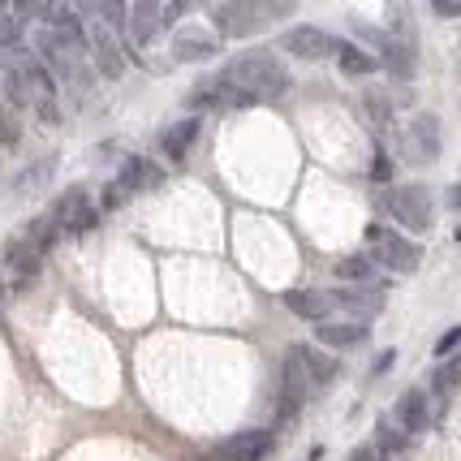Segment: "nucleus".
Wrapping results in <instances>:
<instances>
[{
  "label": "nucleus",
  "instance_id": "obj_30",
  "mask_svg": "<svg viewBox=\"0 0 461 461\" xmlns=\"http://www.w3.org/2000/svg\"><path fill=\"white\" fill-rule=\"evenodd\" d=\"M121 203H125V190H121L117 181H113V185H104V194H100V212H117Z\"/></svg>",
  "mask_w": 461,
  "mask_h": 461
},
{
  "label": "nucleus",
  "instance_id": "obj_28",
  "mask_svg": "<svg viewBox=\"0 0 461 461\" xmlns=\"http://www.w3.org/2000/svg\"><path fill=\"white\" fill-rule=\"evenodd\" d=\"M457 380H461V358L444 362L440 371H436V393H448V388H453Z\"/></svg>",
  "mask_w": 461,
  "mask_h": 461
},
{
  "label": "nucleus",
  "instance_id": "obj_5",
  "mask_svg": "<svg viewBox=\"0 0 461 461\" xmlns=\"http://www.w3.org/2000/svg\"><path fill=\"white\" fill-rule=\"evenodd\" d=\"M384 207L410 233H427L431 229V194H427V185H397V190L384 194Z\"/></svg>",
  "mask_w": 461,
  "mask_h": 461
},
{
  "label": "nucleus",
  "instance_id": "obj_24",
  "mask_svg": "<svg viewBox=\"0 0 461 461\" xmlns=\"http://www.w3.org/2000/svg\"><path fill=\"white\" fill-rule=\"evenodd\" d=\"M405 436L402 427H397V419H384L380 427H375V448H380V457L384 453H405Z\"/></svg>",
  "mask_w": 461,
  "mask_h": 461
},
{
  "label": "nucleus",
  "instance_id": "obj_21",
  "mask_svg": "<svg viewBox=\"0 0 461 461\" xmlns=\"http://www.w3.org/2000/svg\"><path fill=\"white\" fill-rule=\"evenodd\" d=\"M294 349H298V358L306 362V371H311V384H315V393H320V388H328V384L337 380V362L328 358V354L311 349V345H294Z\"/></svg>",
  "mask_w": 461,
  "mask_h": 461
},
{
  "label": "nucleus",
  "instance_id": "obj_12",
  "mask_svg": "<svg viewBox=\"0 0 461 461\" xmlns=\"http://www.w3.org/2000/svg\"><path fill=\"white\" fill-rule=\"evenodd\" d=\"M40 263H43V255L26 238H22V233L5 241V267H9V276H14L18 285L35 281V276H40Z\"/></svg>",
  "mask_w": 461,
  "mask_h": 461
},
{
  "label": "nucleus",
  "instance_id": "obj_36",
  "mask_svg": "<svg viewBox=\"0 0 461 461\" xmlns=\"http://www.w3.org/2000/svg\"><path fill=\"white\" fill-rule=\"evenodd\" d=\"M448 199H453V207H457V212H461V181H457V185H453V194H448Z\"/></svg>",
  "mask_w": 461,
  "mask_h": 461
},
{
  "label": "nucleus",
  "instance_id": "obj_9",
  "mask_svg": "<svg viewBox=\"0 0 461 461\" xmlns=\"http://www.w3.org/2000/svg\"><path fill=\"white\" fill-rule=\"evenodd\" d=\"M272 448H276V436L263 431V427H255V431L229 436V440L221 444V461H263Z\"/></svg>",
  "mask_w": 461,
  "mask_h": 461
},
{
  "label": "nucleus",
  "instance_id": "obj_27",
  "mask_svg": "<svg viewBox=\"0 0 461 461\" xmlns=\"http://www.w3.org/2000/svg\"><path fill=\"white\" fill-rule=\"evenodd\" d=\"M86 14H95V22H125V18H130V9H125V5H113V0H104V5H91Z\"/></svg>",
  "mask_w": 461,
  "mask_h": 461
},
{
  "label": "nucleus",
  "instance_id": "obj_20",
  "mask_svg": "<svg viewBox=\"0 0 461 461\" xmlns=\"http://www.w3.org/2000/svg\"><path fill=\"white\" fill-rule=\"evenodd\" d=\"M194 139H199V117H185V121H177V125H168V130H164L160 147L173 156V160H181V156L194 147Z\"/></svg>",
  "mask_w": 461,
  "mask_h": 461
},
{
  "label": "nucleus",
  "instance_id": "obj_19",
  "mask_svg": "<svg viewBox=\"0 0 461 461\" xmlns=\"http://www.w3.org/2000/svg\"><path fill=\"white\" fill-rule=\"evenodd\" d=\"M384 65H388V74L393 78H414V43L410 40H397V35H388L384 43Z\"/></svg>",
  "mask_w": 461,
  "mask_h": 461
},
{
  "label": "nucleus",
  "instance_id": "obj_16",
  "mask_svg": "<svg viewBox=\"0 0 461 461\" xmlns=\"http://www.w3.org/2000/svg\"><path fill=\"white\" fill-rule=\"evenodd\" d=\"M393 419H397V427H402L405 436H410V431H422V427L431 422V402H427V393H422V388L402 393V402H397V410H393Z\"/></svg>",
  "mask_w": 461,
  "mask_h": 461
},
{
  "label": "nucleus",
  "instance_id": "obj_18",
  "mask_svg": "<svg viewBox=\"0 0 461 461\" xmlns=\"http://www.w3.org/2000/svg\"><path fill=\"white\" fill-rule=\"evenodd\" d=\"M366 323H328L323 320L315 328V341L320 345H332V349H354V345H366Z\"/></svg>",
  "mask_w": 461,
  "mask_h": 461
},
{
  "label": "nucleus",
  "instance_id": "obj_14",
  "mask_svg": "<svg viewBox=\"0 0 461 461\" xmlns=\"http://www.w3.org/2000/svg\"><path fill=\"white\" fill-rule=\"evenodd\" d=\"M332 306L345 311V315H358V320H371L384 306V294L366 289V285H354V289H332Z\"/></svg>",
  "mask_w": 461,
  "mask_h": 461
},
{
  "label": "nucleus",
  "instance_id": "obj_29",
  "mask_svg": "<svg viewBox=\"0 0 461 461\" xmlns=\"http://www.w3.org/2000/svg\"><path fill=\"white\" fill-rule=\"evenodd\" d=\"M18 43H22V22L0 18V48H18Z\"/></svg>",
  "mask_w": 461,
  "mask_h": 461
},
{
  "label": "nucleus",
  "instance_id": "obj_31",
  "mask_svg": "<svg viewBox=\"0 0 461 461\" xmlns=\"http://www.w3.org/2000/svg\"><path fill=\"white\" fill-rule=\"evenodd\" d=\"M457 345H461V328H448L440 341H436V358H448V354H457Z\"/></svg>",
  "mask_w": 461,
  "mask_h": 461
},
{
  "label": "nucleus",
  "instance_id": "obj_25",
  "mask_svg": "<svg viewBox=\"0 0 461 461\" xmlns=\"http://www.w3.org/2000/svg\"><path fill=\"white\" fill-rule=\"evenodd\" d=\"M18 139H22L18 108H0V147H18Z\"/></svg>",
  "mask_w": 461,
  "mask_h": 461
},
{
  "label": "nucleus",
  "instance_id": "obj_33",
  "mask_svg": "<svg viewBox=\"0 0 461 461\" xmlns=\"http://www.w3.org/2000/svg\"><path fill=\"white\" fill-rule=\"evenodd\" d=\"M181 14H185V5H181V0H173V5H160V26H173Z\"/></svg>",
  "mask_w": 461,
  "mask_h": 461
},
{
  "label": "nucleus",
  "instance_id": "obj_4",
  "mask_svg": "<svg viewBox=\"0 0 461 461\" xmlns=\"http://www.w3.org/2000/svg\"><path fill=\"white\" fill-rule=\"evenodd\" d=\"M366 246H371V263H384L388 272H414L422 263V250L414 241H405L402 233L380 229V224L366 229Z\"/></svg>",
  "mask_w": 461,
  "mask_h": 461
},
{
  "label": "nucleus",
  "instance_id": "obj_17",
  "mask_svg": "<svg viewBox=\"0 0 461 461\" xmlns=\"http://www.w3.org/2000/svg\"><path fill=\"white\" fill-rule=\"evenodd\" d=\"M216 52H221V43L207 40L203 31H177V35H173V48H168L173 60H212Z\"/></svg>",
  "mask_w": 461,
  "mask_h": 461
},
{
  "label": "nucleus",
  "instance_id": "obj_22",
  "mask_svg": "<svg viewBox=\"0 0 461 461\" xmlns=\"http://www.w3.org/2000/svg\"><path fill=\"white\" fill-rule=\"evenodd\" d=\"M337 65H341V74H349V78H366V74H375V57H371V52H362L358 43H337Z\"/></svg>",
  "mask_w": 461,
  "mask_h": 461
},
{
  "label": "nucleus",
  "instance_id": "obj_2",
  "mask_svg": "<svg viewBox=\"0 0 461 461\" xmlns=\"http://www.w3.org/2000/svg\"><path fill=\"white\" fill-rule=\"evenodd\" d=\"M289 14V5H250V0H229V5H212V22L221 26V35H255L267 18Z\"/></svg>",
  "mask_w": 461,
  "mask_h": 461
},
{
  "label": "nucleus",
  "instance_id": "obj_35",
  "mask_svg": "<svg viewBox=\"0 0 461 461\" xmlns=\"http://www.w3.org/2000/svg\"><path fill=\"white\" fill-rule=\"evenodd\" d=\"M431 9H436L440 18H461V0H436Z\"/></svg>",
  "mask_w": 461,
  "mask_h": 461
},
{
  "label": "nucleus",
  "instance_id": "obj_6",
  "mask_svg": "<svg viewBox=\"0 0 461 461\" xmlns=\"http://www.w3.org/2000/svg\"><path fill=\"white\" fill-rule=\"evenodd\" d=\"M35 48H40V57H43V65L57 74V78H65V82H86V74H82V52L74 48V43H65L57 35V31H40L35 35Z\"/></svg>",
  "mask_w": 461,
  "mask_h": 461
},
{
  "label": "nucleus",
  "instance_id": "obj_13",
  "mask_svg": "<svg viewBox=\"0 0 461 461\" xmlns=\"http://www.w3.org/2000/svg\"><path fill=\"white\" fill-rule=\"evenodd\" d=\"M125 35L134 43V52H142L147 43L160 35V5H156V0H139V5L130 9V18H125Z\"/></svg>",
  "mask_w": 461,
  "mask_h": 461
},
{
  "label": "nucleus",
  "instance_id": "obj_26",
  "mask_svg": "<svg viewBox=\"0 0 461 461\" xmlns=\"http://www.w3.org/2000/svg\"><path fill=\"white\" fill-rule=\"evenodd\" d=\"M362 104H366V117L380 121V125L393 117V108H388V95H380V91H366V95H362Z\"/></svg>",
  "mask_w": 461,
  "mask_h": 461
},
{
  "label": "nucleus",
  "instance_id": "obj_8",
  "mask_svg": "<svg viewBox=\"0 0 461 461\" xmlns=\"http://www.w3.org/2000/svg\"><path fill=\"white\" fill-rule=\"evenodd\" d=\"M86 48L95 52V65H100V74L104 78H125V52H121V43L117 35L104 26V22H95L91 31H86Z\"/></svg>",
  "mask_w": 461,
  "mask_h": 461
},
{
  "label": "nucleus",
  "instance_id": "obj_32",
  "mask_svg": "<svg viewBox=\"0 0 461 461\" xmlns=\"http://www.w3.org/2000/svg\"><path fill=\"white\" fill-rule=\"evenodd\" d=\"M393 177V160L384 156V151H375V160H371V181H388Z\"/></svg>",
  "mask_w": 461,
  "mask_h": 461
},
{
  "label": "nucleus",
  "instance_id": "obj_7",
  "mask_svg": "<svg viewBox=\"0 0 461 461\" xmlns=\"http://www.w3.org/2000/svg\"><path fill=\"white\" fill-rule=\"evenodd\" d=\"M405 156L414 164H431L440 156V121L431 113H419L410 121V134H405Z\"/></svg>",
  "mask_w": 461,
  "mask_h": 461
},
{
  "label": "nucleus",
  "instance_id": "obj_23",
  "mask_svg": "<svg viewBox=\"0 0 461 461\" xmlns=\"http://www.w3.org/2000/svg\"><path fill=\"white\" fill-rule=\"evenodd\" d=\"M337 276L349 285H366L375 276V263H371V255H345V259L337 263Z\"/></svg>",
  "mask_w": 461,
  "mask_h": 461
},
{
  "label": "nucleus",
  "instance_id": "obj_11",
  "mask_svg": "<svg viewBox=\"0 0 461 461\" xmlns=\"http://www.w3.org/2000/svg\"><path fill=\"white\" fill-rule=\"evenodd\" d=\"M164 181V168L156 160H147V156H125L121 160V177L117 185L125 194H139V190H156Z\"/></svg>",
  "mask_w": 461,
  "mask_h": 461
},
{
  "label": "nucleus",
  "instance_id": "obj_10",
  "mask_svg": "<svg viewBox=\"0 0 461 461\" xmlns=\"http://www.w3.org/2000/svg\"><path fill=\"white\" fill-rule=\"evenodd\" d=\"M281 43H285V52H294L302 60H320L328 52H337V40L328 31H320V26H294V31L281 35Z\"/></svg>",
  "mask_w": 461,
  "mask_h": 461
},
{
  "label": "nucleus",
  "instance_id": "obj_34",
  "mask_svg": "<svg viewBox=\"0 0 461 461\" xmlns=\"http://www.w3.org/2000/svg\"><path fill=\"white\" fill-rule=\"evenodd\" d=\"M349 461H384V457H380V448H375V444H358V448L349 453Z\"/></svg>",
  "mask_w": 461,
  "mask_h": 461
},
{
  "label": "nucleus",
  "instance_id": "obj_1",
  "mask_svg": "<svg viewBox=\"0 0 461 461\" xmlns=\"http://www.w3.org/2000/svg\"><path fill=\"white\" fill-rule=\"evenodd\" d=\"M229 86H238L241 95H250L255 104L281 100L289 91V69L272 52H241L238 60H229V69L221 74Z\"/></svg>",
  "mask_w": 461,
  "mask_h": 461
},
{
  "label": "nucleus",
  "instance_id": "obj_3",
  "mask_svg": "<svg viewBox=\"0 0 461 461\" xmlns=\"http://www.w3.org/2000/svg\"><path fill=\"white\" fill-rule=\"evenodd\" d=\"M52 221H57L60 238H82V233H91L95 224H100V207L91 203V194L74 185V190H65L57 203H52V212H48Z\"/></svg>",
  "mask_w": 461,
  "mask_h": 461
},
{
  "label": "nucleus",
  "instance_id": "obj_37",
  "mask_svg": "<svg viewBox=\"0 0 461 461\" xmlns=\"http://www.w3.org/2000/svg\"><path fill=\"white\" fill-rule=\"evenodd\" d=\"M0 302H5V285H0Z\"/></svg>",
  "mask_w": 461,
  "mask_h": 461
},
{
  "label": "nucleus",
  "instance_id": "obj_15",
  "mask_svg": "<svg viewBox=\"0 0 461 461\" xmlns=\"http://www.w3.org/2000/svg\"><path fill=\"white\" fill-rule=\"evenodd\" d=\"M285 306H289L298 320H315V323H323V315L337 311V306H332V294H323V289H289V294H285Z\"/></svg>",
  "mask_w": 461,
  "mask_h": 461
}]
</instances>
